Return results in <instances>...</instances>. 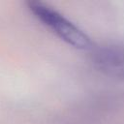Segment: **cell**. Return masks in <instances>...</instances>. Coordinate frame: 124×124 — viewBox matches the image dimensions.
Masks as SVG:
<instances>
[{
  "label": "cell",
  "instance_id": "obj_1",
  "mask_svg": "<svg viewBox=\"0 0 124 124\" xmlns=\"http://www.w3.org/2000/svg\"><path fill=\"white\" fill-rule=\"evenodd\" d=\"M26 6L34 17L66 44L82 50L91 51L95 47L94 42L86 33L49 5L30 0L26 2Z\"/></svg>",
  "mask_w": 124,
  "mask_h": 124
},
{
  "label": "cell",
  "instance_id": "obj_2",
  "mask_svg": "<svg viewBox=\"0 0 124 124\" xmlns=\"http://www.w3.org/2000/svg\"><path fill=\"white\" fill-rule=\"evenodd\" d=\"M91 61L98 72L124 81V44L95 46L91 50Z\"/></svg>",
  "mask_w": 124,
  "mask_h": 124
}]
</instances>
